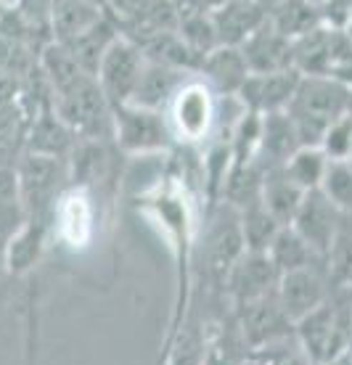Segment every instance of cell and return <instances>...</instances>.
<instances>
[{
    "label": "cell",
    "mask_w": 352,
    "mask_h": 365,
    "mask_svg": "<svg viewBox=\"0 0 352 365\" xmlns=\"http://www.w3.org/2000/svg\"><path fill=\"white\" fill-rule=\"evenodd\" d=\"M144 212L151 217V222L159 225L164 244L172 255V265H175V294H172L170 320H167V331L162 339L164 349L183 329L193 307V283H196L193 265H196V241H199L201 220L196 212V199L188 191V182L181 180V175H170L151 193H146Z\"/></svg>",
    "instance_id": "1"
},
{
    "label": "cell",
    "mask_w": 352,
    "mask_h": 365,
    "mask_svg": "<svg viewBox=\"0 0 352 365\" xmlns=\"http://www.w3.org/2000/svg\"><path fill=\"white\" fill-rule=\"evenodd\" d=\"M246 252L238 210L228 201H217L201 215L199 241H196V265L193 275H199L201 283H207L212 299H226L223 286L231 273V267L238 262V257Z\"/></svg>",
    "instance_id": "2"
},
{
    "label": "cell",
    "mask_w": 352,
    "mask_h": 365,
    "mask_svg": "<svg viewBox=\"0 0 352 365\" xmlns=\"http://www.w3.org/2000/svg\"><path fill=\"white\" fill-rule=\"evenodd\" d=\"M350 101L352 91L334 77H302L286 109L299 146H321L328 128L347 114Z\"/></svg>",
    "instance_id": "3"
},
{
    "label": "cell",
    "mask_w": 352,
    "mask_h": 365,
    "mask_svg": "<svg viewBox=\"0 0 352 365\" xmlns=\"http://www.w3.org/2000/svg\"><path fill=\"white\" fill-rule=\"evenodd\" d=\"M51 106L77 140L114 143V114L93 74H82L72 85L56 91Z\"/></svg>",
    "instance_id": "4"
},
{
    "label": "cell",
    "mask_w": 352,
    "mask_h": 365,
    "mask_svg": "<svg viewBox=\"0 0 352 365\" xmlns=\"http://www.w3.org/2000/svg\"><path fill=\"white\" fill-rule=\"evenodd\" d=\"M16 178H19V193L21 204L27 212V220H43L51 222L54 207L59 196L69 185V165L66 159L43 154H24L16 162Z\"/></svg>",
    "instance_id": "5"
},
{
    "label": "cell",
    "mask_w": 352,
    "mask_h": 365,
    "mask_svg": "<svg viewBox=\"0 0 352 365\" xmlns=\"http://www.w3.org/2000/svg\"><path fill=\"white\" fill-rule=\"evenodd\" d=\"M164 114H167L175 143L199 146L212 135V128L217 122L215 91L193 74L181 85V91L175 93Z\"/></svg>",
    "instance_id": "6"
},
{
    "label": "cell",
    "mask_w": 352,
    "mask_h": 365,
    "mask_svg": "<svg viewBox=\"0 0 352 365\" xmlns=\"http://www.w3.org/2000/svg\"><path fill=\"white\" fill-rule=\"evenodd\" d=\"M114 114V146L125 154H159L175 143L164 111L122 103Z\"/></svg>",
    "instance_id": "7"
},
{
    "label": "cell",
    "mask_w": 352,
    "mask_h": 365,
    "mask_svg": "<svg viewBox=\"0 0 352 365\" xmlns=\"http://www.w3.org/2000/svg\"><path fill=\"white\" fill-rule=\"evenodd\" d=\"M96 228L99 222H96V201L91 188L66 185V191L59 196L51 215V238L77 255L93 247Z\"/></svg>",
    "instance_id": "8"
},
{
    "label": "cell",
    "mask_w": 352,
    "mask_h": 365,
    "mask_svg": "<svg viewBox=\"0 0 352 365\" xmlns=\"http://www.w3.org/2000/svg\"><path fill=\"white\" fill-rule=\"evenodd\" d=\"M144 66L146 56L133 40L119 35L111 43V48L104 53L99 69H96V83H99L101 93L106 96L111 109H117L122 103H130Z\"/></svg>",
    "instance_id": "9"
},
{
    "label": "cell",
    "mask_w": 352,
    "mask_h": 365,
    "mask_svg": "<svg viewBox=\"0 0 352 365\" xmlns=\"http://www.w3.org/2000/svg\"><path fill=\"white\" fill-rule=\"evenodd\" d=\"M278 267L273 265L268 252H249L246 249L228 273L223 297H226L228 307L233 310V307H241V304H249V302L273 294L278 286Z\"/></svg>",
    "instance_id": "10"
},
{
    "label": "cell",
    "mask_w": 352,
    "mask_h": 365,
    "mask_svg": "<svg viewBox=\"0 0 352 365\" xmlns=\"http://www.w3.org/2000/svg\"><path fill=\"white\" fill-rule=\"evenodd\" d=\"M233 315L252 352L268 347V344H276L281 339L294 336V323L283 312L276 292L262 297V299L249 302V304L233 307Z\"/></svg>",
    "instance_id": "11"
},
{
    "label": "cell",
    "mask_w": 352,
    "mask_h": 365,
    "mask_svg": "<svg viewBox=\"0 0 352 365\" xmlns=\"http://www.w3.org/2000/svg\"><path fill=\"white\" fill-rule=\"evenodd\" d=\"M342 217L344 215L334 207V201L318 188V191L305 193L302 207H299V212L291 220V228L305 238L310 249L321 259H326V255L331 252L336 236H339V230L344 225Z\"/></svg>",
    "instance_id": "12"
},
{
    "label": "cell",
    "mask_w": 352,
    "mask_h": 365,
    "mask_svg": "<svg viewBox=\"0 0 352 365\" xmlns=\"http://www.w3.org/2000/svg\"><path fill=\"white\" fill-rule=\"evenodd\" d=\"M331 292H334V286L328 281L326 262L283 273L278 278V286H276V297H278L283 312L291 318V323H297L307 312L321 307L331 297Z\"/></svg>",
    "instance_id": "13"
},
{
    "label": "cell",
    "mask_w": 352,
    "mask_h": 365,
    "mask_svg": "<svg viewBox=\"0 0 352 365\" xmlns=\"http://www.w3.org/2000/svg\"><path fill=\"white\" fill-rule=\"evenodd\" d=\"M252 349L238 329L233 310L223 302L209 318H204V352L201 365H246Z\"/></svg>",
    "instance_id": "14"
},
{
    "label": "cell",
    "mask_w": 352,
    "mask_h": 365,
    "mask_svg": "<svg viewBox=\"0 0 352 365\" xmlns=\"http://www.w3.org/2000/svg\"><path fill=\"white\" fill-rule=\"evenodd\" d=\"M302 74L297 69H283V72L271 74H249L246 83L236 96V101L252 114H276V111L289 109L291 98L297 93V85Z\"/></svg>",
    "instance_id": "15"
},
{
    "label": "cell",
    "mask_w": 352,
    "mask_h": 365,
    "mask_svg": "<svg viewBox=\"0 0 352 365\" xmlns=\"http://www.w3.org/2000/svg\"><path fill=\"white\" fill-rule=\"evenodd\" d=\"M347 37L339 29L321 27L307 32L299 40H291V51H294V69L302 77H328L334 64L350 51Z\"/></svg>",
    "instance_id": "16"
},
{
    "label": "cell",
    "mask_w": 352,
    "mask_h": 365,
    "mask_svg": "<svg viewBox=\"0 0 352 365\" xmlns=\"http://www.w3.org/2000/svg\"><path fill=\"white\" fill-rule=\"evenodd\" d=\"M244 61L249 66V74H271L283 72V69H294V51H291V40L283 37L271 21H265L260 29H254L252 35L244 40L241 46Z\"/></svg>",
    "instance_id": "17"
},
{
    "label": "cell",
    "mask_w": 352,
    "mask_h": 365,
    "mask_svg": "<svg viewBox=\"0 0 352 365\" xmlns=\"http://www.w3.org/2000/svg\"><path fill=\"white\" fill-rule=\"evenodd\" d=\"M48 241H51V222L27 220V222L3 244L6 275L21 278V275L32 273L37 267V262L43 259V255H46Z\"/></svg>",
    "instance_id": "18"
},
{
    "label": "cell",
    "mask_w": 352,
    "mask_h": 365,
    "mask_svg": "<svg viewBox=\"0 0 352 365\" xmlns=\"http://www.w3.org/2000/svg\"><path fill=\"white\" fill-rule=\"evenodd\" d=\"M196 77H201L204 83L215 91V96H226V98H236L241 85L249 77V66L244 61L241 48H228L217 46L215 51H209L201 58Z\"/></svg>",
    "instance_id": "19"
},
{
    "label": "cell",
    "mask_w": 352,
    "mask_h": 365,
    "mask_svg": "<svg viewBox=\"0 0 352 365\" xmlns=\"http://www.w3.org/2000/svg\"><path fill=\"white\" fill-rule=\"evenodd\" d=\"M209 14L215 21L217 43L228 48H241L246 37L268 21V9H262L257 0H231Z\"/></svg>",
    "instance_id": "20"
},
{
    "label": "cell",
    "mask_w": 352,
    "mask_h": 365,
    "mask_svg": "<svg viewBox=\"0 0 352 365\" xmlns=\"http://www.w3.org/2000/svg\"><path fill=\"white\" fill-rule=\"evenodd\" d=\"M188 77H193V74L172 69V66H164V64L146 61L130 103L144 106V109H154V111H167L170 101L175 98V93L181 91V85L186 83Z\"/></svg>",
    "instance_id": "21"
},
{
    "label": "cell",
    "mask_w": 352,
    "mask_h": 365,
    "mask_svg": "<svg viewBox=\"0 0 352 365\" xmlns=\"http://www.w3.org/2000/svg\"><path fill=\"white\" fill-rule=\"evenodd\" d=\"M77 146V135L64 125L54 106L40 109L29 122L27 133V151L29 154L56 156V159H69V154Z\"/></svg>",
    "instance_id": "22"
},
{
    "label": "cell",
    "mask_w": 352,
    "mask_h": 365,
    "mask_svg": "<svg viewBox=\"0 0 352 365\" xmlns=\"http://www.w3.org/2000/svg\"><path fill=\"white\" fill-rule=\"evenodd\" d=\"M297 148L302 146H299L297 130H294L286 111H276V114H265L262 117L260 154H257V165L262 167V173L283 167Z\"/></svg>",
    "instance_id": "23"
},
{
    "label": "cell",
    "mask_w": 352,
    "mask_h": 365,
    "mask_svg": "<svg viewBox=\"0 0 352 365\" xmlns=\"http://www.w3.org/2000/svg\"><path fill=\"white\" fill-rule=\"evenodd\" d=\"M106 16L99 0H51V37L66 43Z\"/></svg>",
    "instance_id": "24"
},
{
    "label": "cell",
    "mask_w": 352,
    "mask_h": 365,
    "mask_svg": "<svg viewBox=\"0 0 352 365\" xmlns=\"http://www.w3.org/2000/svg\"><path fill=\"white\" fill-rule=\"evenodd\" d=\"M260 201L281 225H291V220L305 201V191L283 173V167H276V170H265L262 175Z\"/></svg>",
    "instance_id": "25"
},
{
    "label": "cell",
    "mask_w": 352,
    "mask_h": 365,
    "mask_svg": "<svg viewBox=\"0 0 352 365\" xmlns=\"http://www.w3.org/2000/svg\"><path fill=\"white\" fill-rule=\"evenodd\" d=\"M117 37H119V27L114 24V19L106 14V16L101 19V21H96L93 27H88L85 32H80L77 37L66 40L61 46L72 53V58L85 69V72L96 77V69H99L101 58H104V53L111 48V43H114Z\"/></svg>",
    "instance_id": "26"
},
{
    "label": "cell",
    "mask_w": 352,
    "mask_h": 365,
    "mask_svg": "<svg viewBox=\"0 0 352 365\" xmlns=\"http://www.w3.org/2000/svg\"><path fill=\"white\" fill-rule=\"evenodd\" d=\"M265 252L273 259V265L278 267L281 275L291 273V270H302V267H310V265H323L326 262V259H321L310 249V244L291 225H283Z\"/></svg>",
    "instance_id": "27"
},
{
    "label": "cell",
    "mask_w": 352,
    "mask_h": 365,
    "mask_svg": "<svg viewBox=\"0 0 352 365\" xmlns=\"http://www.w3.org/2000/svg\"><path fill=\"white\" fill-rule=\"evenodd\" d=\"M268 21L289 40H299L323 24L321 9L307 3V0H281L278 6H273L268 11Z\"/></svg>",
    "instance_id": "28"
},
{
    "label": "cell",
    "mask_w": 352,
    "mask_h": 365,
    "mask_svg": "<svg viewBox=\"0 0 352 365\" xmlns=\"http://www.w3.org/2000/svg\"><path fill=\"white\" fill-rule=\"evenodd\" d=\"M328 165H331V159L326 156L321 146H302L289 156V162L283 165V173L289 175L302 191L310 193L323 185Z\"/></svg>",
    "instance_id": "29"
},
{
    "label": "cell",
    "mask_w": 352,
    "mask_h": 365,
    "mask_svg": "<svg viewBox=\"0 0 352 365\" xmlns=\"http://www.w3.org/2000/svg\"><path fill=\"white\" fill-rule=\"evenodd\" d=\"M238 222H241V236H244L249 252H265L276 238V233L283 228L278 220L265 210V204L260 199L238 210Z\"/></svg>",
    "instance_id": "30"
},
{
    "label": "cell",
    "mask_w": 352,
    "mask_h": 365,
    "mask_svg": "<svg viewBox=\"0 0 352 365\" xmlns=\"http://www.w3.org/2000/svg\"><path fill=\"white\" fill-rule=\"evenodd\" d=\"M178 35L183 37V43L199 56V58H204L209 51H215L220 46L217 43L215 21H212L209 11H196V14L178 19Z\"/></svg>",
    "instance_id": "31"
},
{
    "label": "cell",
    "mask_w": 352,
    "mask_h": 365,
    "mask_svg": "<svg viewBox=\"0 0 352 365\" xmlns=\"http://www.w3.org/2000/svg\"><path fill=\"white\" fill-rule=\"evenodd\" d=\"M326 273L334 289L352 292V228L342 225L331 252L326 255Z\"/></svg>",
    "instance_id": "32"
},
{
    "label": "cell",
    "mask_w": 352,
    "mask_h": 365,
    "mask_svg": "<svg viewBox=\"0 0 352 365\" xmlns=\"http://www.w3.org/2000/svg\"><path fill=\"white\" fill-rule=\"evenodd\" d=\"M321 191L334 201L342 215L352 217V162H331Z\"/></svg>",
    "instance_id": "33"
},
{
    "label": "cell",
    "mask_w": 352,
    "mask_h": 365,
    "mask_svg": "<svg viewBox=\"0 0 352 365\" xmlns=\"http://www.w3.org/2000/svg\"><path fill=\"white\" fill-rule=\"evenodd\" d=\"M252 365H313L294 336L281 339L276 344H268L252 352Z\"/></svg>",
    "instance_id": "34"
},
{
    "label": "cell",
    "mask_w": 352,
    "mask_h": 365,
    "mask_svg": "<svg viewBox=\"0 0 352 365\" xmlns=\"http://www.w3.org/2000/svg\"><path fill=\"white\" fill-rule=\"evenodd\" d=\"M151 0H104V11L114 19V24L119 32H125L136 24L138 19L144 16V11L149 9Z\"/></svg>",
    "instance_id": "35"
},
{
    "label": "cell",
    "mask_w": 352,
    "mask_h": 365,
    "mask_svg": "<svg viewBox=\"0 0 352 365\" xmlns=\"http://www.w3.org/2000/svg\"><path fill=\"white\" fill-rule=\"evenodd\" d=\"M201 3H204V9L207 11H215V9H220V6L231 3V0H201Z\"/></svg>",
    "instance_id": "36"
},
{
    "label": "cell",
    "mask_w": 352,
    "mask_h": 365,
    "mask_svg": "<svg viewBox=\"0 0 352 365\" xmlns=\"http://www.w3.org/2000/svg\"><path fill=\"white\" fill-rule=\"evenodd\" d=\"M342 35L347 37V43H350V46H352V19H350V21H347V27L342 29Z\"/></svg>",
    "instance_id": "37"
},
{
    "label": "cell",
    "mask_w": 352,
    "mask_h": 365,
    "mask_svg": "<svg viewBox=\"0 0 352 365\" xmlns=\"http://www.w3.org/2000/svg\"><path fill=\"white\" fill-rule=\"evenodd\" d=\"M257 3H260L262 9H268V11H271V9H273V6H278L281 0H257Z\"/></svg>",
    "instance_id": "38"
},
{
    "label": "cell",
    "mask_w": 352,
    "mask_h": 365,
    "mask_svg": "<svg viewBox=\"0 0 352 365\" xmlns=\"http://www.w3.org/2000/svg\"><path fill=\"white\" fill-rule=\"evenodd\" d=\"M6 273V262H3V244H0V275Z\"/></svg>",
    "instance_id": "39"
},
{
    "label": "cell",
    "mask_w": 352,
    "mask_h": 365,
    "mask_svg": "<svg viewBox=\"0 0 352 365\" xmlns=\"http://www.w3.org/2000/svg\"><path fill=\"white\" fill-rule=\"evenodd\" d=\"M307 3H313V6H318V9H321V6H323V3H328V0H307Z\"/></svg>",
    "instance_id": "40"
},
{
    "label": "cell",
    "mask_w": 352,
    "mask_h": 365,
    "mask_svg": "<svg viewBox=\"0 0 352 365\" xmlns=\"http://www.w3.org/2000/svg\"><path fill=\"white\" fill-rule=\"evenodd\" d=\"M347 363L352 365V349H350V352H347Z\"/></svg>",
    "instance_id": "41"
},
{
    "label": "cell",
    "mask_w": 352,
    "mask_h": 365,
    "mask_svg": "<svg viewBox=\"0 0 352 365\" xmlns=\"http://www.w3.org/2000/svg\"><path fill=\"white\" fill-rule=\"evenodd\" d=\"M246 365H252V357H249V363H246Z\"/></svg>",
    "instance_id": "42"
},
{
    "label": "cell",
    "mask_w": 352,
    "mask_h": 365,
    "mask_svg": "<svg viewBox=\"0 0 352 365\" xmlns=\"http://www.w3.org/2000/svg\"><path fill=\"white\" fill-rule=\"evenodd\" d=\"M99 3H101V0H99ZM101 6H104V3H101Z\"/></svg>",
    "instance_id": "43"
}]
</instances>
